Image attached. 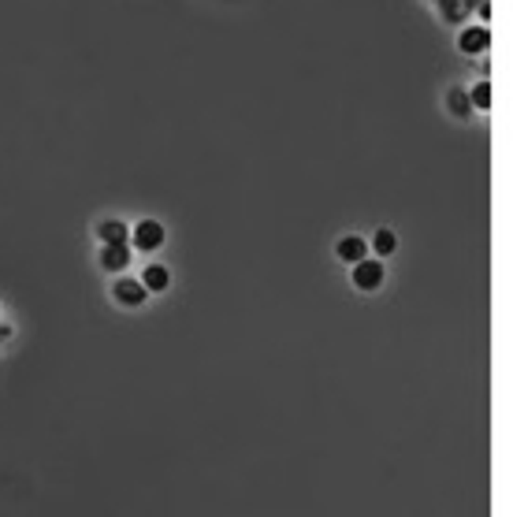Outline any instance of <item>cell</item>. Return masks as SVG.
I'll list each match as a JSON object with an SVG mask.
<instances>
[{
	"label": "cell",
	"instance_id": "6da1fadb",
	"mask_svg": "<svg viewBox=\"0 0 513 517\" xmlns=\"http://www.w3.org/2000/svg\"><path fill=\"white\" fill-rule=\"evenodd\" d=\"M354 287H357V290H376V287H384V264L361 257V261L354 264Z\"/></svg>",
	"mask_w": 513,
	"mask_h": 517
},
{
	"label": "cell",
	"instance_id": "7a4b0ae2",
	"mask_svg": "<svg viewBox=\"0 0 513 517\" xmlns=\"http://www.w3.org/2000/svg\"><path fill=\"white\" fill-rule=\"evenodd\" d=\"M138 246V250H157V246L164 242V228L157 220H141L138 228H134V239H130Z\"/></svg>",
	"mask_w": 513,
	"mask_h": 517
},
{
	"label": "cell",
	"instance_id": "3957f363",
	"mask_svg": "<svg viewBox=\"0 0 513 517\" xmlns=\"http://www.w3.org/2000/svg\"><path fill=\"white\" fill-rule=\"evenodd\" d=\"M145 294H149V290L141 287V279H119L116 290H112V298L123 301V305H141V301H145Z\"/></svg>",
	"mask_w": 513,
	"mask_h": 517
},
{
	"label": "cell",
	"instance_id": "277c9868",
	"mask_svg": "<svg viewBox=\"0 0 513 517\" xmlns=\"http://www.w3.org/2000/svg\"><path fill=\"white\" fill-rule=\"evenodd\" d=\"M491 45V34L484 26H473V30H461V38H457V49L461 52H468V56H473V52H484Z\"/></svg>",
	"mask_w": 513,
	"mask_h": 517
},
{
	"label": "cell",
	"instance_id": "5b68a950",
	"mask_svg": "<svg viewBox=\"0 0 513 517\" xmlns=\"http://www.w3.org/2000/svg\"><path fill=\"white\" fill-rule=\"evenodd\" d=\"M101 264L108 268V272L127 268L130 264V246H104V250H101Z\"/></svg>",
	"mask_w": 513,
	"mask_h": 517
},
{
	"label": "cell",
	"instance_id": "8992f818",
	"mask_svg": "<svg viewBox=\"0 0 513 517\" xmlns=\"http://www.w3.org/2000/svg\"><path fill=\"white\" fill-rule=\"evenodd\" d=\"M97 234H101V242H104V246H127V242H130V234H127V228H123L119 220L101 223V231H97Z\"/></svg>",
	"mask_w": 513,
	"mask_h": 517
},
{
	"label": "cell",
	"instance_id": "52a82bcc",
	"mask_svg": "<svg viewBox=\"0 0 513 517\" xmlns=\"http://www.w3.org/2000/svg\"><path fill=\"white\" fill-rule=\"evenodd\" d=\"M365 253H368L365 239H354V234H350V239H342V242H338V257H342L346 264H357Z\"/></svg>",
	"mask_w": 513,
	"mask_h": 517
},
{
	"label": "cell",
	"instance_id": "ba28073f",
	"mask_svg": "<svg viewBox=\"0 0 513 517\" xmlns=\"http://www.w3.org/2000/svg\"><path fill=\"white\" fill-rule=\"evenodd\" d=\"M168 283H171V276L164 264H152V268H145V276H141V287L145 290H168Z\"/></svg>",
	"mask_w": 513,
	"mask_h": 517
},
{
	"label": "cell",
	"instance_id": "9c48e42d",
	"mask_svg": "<svg viewBox=\"0 0 513 517\" xmlns=\"http://www.w3.org/2000/svg\"><path fill=\"white\" fill-rule=\"evenodd\" d=\"M395 231H387V228H379L376 231V239H372V250L379 253V257H387V253H395Z\"/></svg>",
	"mask_w": 513,
	"mask_h": 517
},
{
	"label": "cell",
	"instance_id": "30bf717a",
	"mask_svg": "<svg viewBox=\"0 0 513 517\" xmlns=\"http://www.w3.org/2000/svg\"><path fill=\"white\" fill-rule=\"evenodd\" d=\"M473 101L480 104V109H491V86L487 82H480L476 90H473Z\"/></svg>",
	"mask_w": 513,
	"mask_h": 517
},
{
	"label": "cell",
	"instance_id": "8fae6325",
	"mask_svg": "<svg viewBox=\"0 0 513 517\" xmlns=\"http://www.w3.org/2000/svg\"><path fill=\"white\" fill-rule=\"evenodd\" d=\"M8 335H12V328H8V324H0V339H8Z\"/></svg>",
	"mask_w": 513,
	"mask_h": 517
}]
</instances>
